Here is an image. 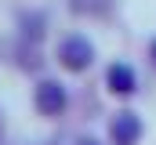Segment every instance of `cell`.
Segmentation results:
<instances>
[{
	"label": "cell",
	"mask_w": 156,
	"mask_h": 145,
	"mask_svg": "<svg viewBox=\"0 0 156 145\" xmlns=\"http://www.w3.org/2000/svg\"><path fill=\"white\" fill-rule=\"evenodd\" d=\"M91 62H94V44H91L87 36H80V33L62 36V44H58V65H62V69L87 72Z\"/></svg>",
	"instance_id": "obj_1"
},
{
	"label": "cell",
	"mask_w": 156,
	"mask_h": 145,
	"mask_svg": "<svg viewBox=\"0 0 156 145\" xmlns=\"http://www.w3.org/2000/svg\"><path fill=\"white\" fill-rule=\"evenodd\" d=\"M33 105H37L40 116H62L66 105H69V91H66V83L62 80H40L37 91H33Z\"/></svg>",
	"instance_id": "obj_2"
},
{
	"label": "cell",
	"mask_w": 156,
	"mask_h": 145,
	"mask_svg": "<svg viewBox=\"0 0 156 145\" xmlns=\"http://www.w3.org/2000/svg\"><path fill=\"white\" fill-rule=\"evenodd\" d=\"M138 138H142V116L131 112V109H120L109 120V142L113 145H138Z\"/></svg>",
	"instance_id": "obj_3"
},
{
	"label": "cell",
	"mask_w": 156,
	"mask_h": 145,
	"mask_svg": "<svg viewBox=\"0 0 156 145\" xmlns=\"http://www.w3.org/2000/svg\"><path fill=\"white\" fill-rule=\"evenodd\" d=\"M105 87H109V94H116V98H131V94L138 91V76H134V69H131L127 62H113V65L105 69Z\"/></svg>",
	"instance_id": "obj_4"
},
{
	"label": "cell",
	"mask_w": 156,
	"mask_h": 145,
	"mask_svg": "<svg viewBox=\"0 0 156 145\" xmlns=\"http://www.w3.org/2000/svg\"><path fill=\"white\" fill-rule=\"evenodd\" d=\"M18 26H22V36H26V40L37 44L40 36H44V29H47V15H44V11H29V15L18 18Z\"/></svg>",
	"instance_id": "obj_5"
},
{
	"label": "cell",
	"mask_w": 156,
	"mask_h": 145,
	"mask_svg": "<svg viewBox=\"0 0 156 145\" xmlns=\"http://www.w3.org/2000/svg\"><path fill=\"white\" fill-rule=\"evenodd\" d=\"M73 15H87V18H102L113 11V0H69Z\"/></svg>",
	"instance_id": "obj_6"
},
{
	"label": "cell",
	"mask_w": 156,
	"mask_h": 145,
	"mask_svg": "<svg viewBox=\"0 0 156 145\" xmlns=\"http://www.w3.org/2000/svg\"><path fill=\"white\" fill-rule=\"evenodd\" d=\"M73 145H102V142H98V138H87V134H83V138H76Z\"/></svg>",
	"instance_id": "obj_7"
},
{
	"label": "cell",
	"mask_w": 156,
	"mask_h": 145,
	"mask_svg": "<svg viewBox=\"0 0 156 145\" xmlns=\"http://www.w3.org/2000/svg\"><path fill=\"white\" fill-rule=\"evenodd\" d=\"M149 58H153V65H156V40L149 44Z\"/></svg>",
	"instance_id": "obj_8"
},
{
	"label": "cell",
	"mask_w": 156,
	"mask_h": 145,
	"mask_svg": "<svg viewBox=\"0 0 156 145\" xmlns=\"http://www.w3.org/2000/svg\"><path fill=\"white\" fill-rule=\"evenodd\" d=\"M0 145H4V112H0Z\"/></svg>",
	"instance_id": "obj_9"
}]
</instances>
